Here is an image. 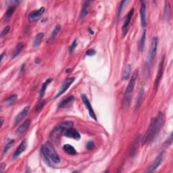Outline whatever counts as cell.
<instances>
[{"instance_id":"ba28073f","label":"cell","mask_w":173,"mask_h":173,"mask_svg":"<svg viewBox=\"0 0 173 173\" xmlns=\"http://www.w3.org/2000/svg\"><path fill=\"white\" fill-rule=\"evenodd\" d=\"M75 80V79L74 78V77H71V78H68L66 79V80L64 81V83L61 86V88H60V89L59 90V92L57 93V95H56V96L55 98H58L60 95H62L63 93H64L65 92H66L68 90V89L71 85H72V83H73V82Z\"/></svg>"},{"instance_id":"d6a6232c","label":"cell","mask_w":173,"mask_h":173,"mask_svg":"<svg viewBox=\"0 0 173 173\" xmlns=\"http://www.w3.org/2000/svg\"><path fill=\"white\" fill-rule=\"evenodd\" d=\"M10 31V26H7V27H6L3 29V31H1V37H3L4 36H6V35L8 33L9 31Z\"/></svg>"},{"instance_id":"52a82bcc","label":"cell","mask_w":173,"mask_h":173,"mask_svg":"<svg viewBox=\"0 0 173 173\" xmlns=\"http://www.w3.org/2000/svg\"><path fill=\"white\" fill-rule=\"evenodd\" d=\"M164 56H163V58H162L160 64H159L158 72H157V74H156L155 81H154V89H155V91L157 90L158 85H159V83H160L161 78H162V76L163 70H164Z\"/></svg>"},{"instance_id":"83f0119b","label":"cell","mask_w":173,"mask_h":173,"mask_svg":"<svg viewBox=\"0 0 173 173\" xmlns=\"http://www.w3.org/2000/svg\"><path fill=\"white\" fill-rule=\"evenodd\" d=\"M60 30H61V26H60V25H56L54 28V29H53V31H52V32H51V37H50V40H51V39H53L56 36H57V35L60 32Z\"/></svg>"},{"instance_id":"5b68a950","label":"cell","mask_w":173,"mask_h":173,"mask_svg":"<svg viewBox=\"0 0 173 173\" xmlns=\"http://www.w3.org/2000/svg\"><path fill=\"white\" fill-rule=\"evenodd\" d=\"M165 151H161V152L158 154L157 157L154 160V162L150 167L148 168V169L146 170L147 172H154L159 167L161 164H162L164 158L165 157Z\"/></svg>"},{"instance_id":"7c38bea8","label":"cell","mask_w":173,"mask_h":173,"mask_svg":"<svg viewBox=\"0 0 173 173\" xmlns=\"http://www.w3.org/2000/svg\"><path fill=\"white\" fill-rule=\"evenodd\" d=\"M146 3L143 1H141V8H140V18H141V23L142 27L145 28L147 26V18H146Z\"/></svg>"},{"instance_id":"3957f363","label":"cell","mask_w":173,"mask_h":173,"mask_svg":"<svg viewBox=\"0 0 173 173\" xmlns=\"http://www.w3.org/2000/svg\"><path fill=\"white\" fill-rule=\"evenodd\" d=\"M138 76H139V72L137 71H135L134 73L133 74L131 78L130 79V81L128 82L127 89L125 90V95H124V107L125 108H128L130 104V102H131V97L133 92L134 90V87L136 84V82L137 80Z\"/></svg>"},{"instance_id":"7a4b0ae2","label":"cell","mask_w":173,"mask_h":173,"mask_svg":"<svg viewBox=\"0 0 173 173\" xmlns=\"http://www.w3.org/2000/svg\"><path fill=\"white\" fill-rule=\"evenodd\" d=\"M41 154L43 155L44 160L48 165L51 166V163L59 164L60 162V158L58 154L56 152L55 149L53 148L52 146L49 143H46L41 147Z\"/></svg>"},{"instance_id":"f35d334b","label":"cell","mask_w":173,"mask_h":173,"mask_svg":"<svg viewBox=\"0 0 173 173\" xmlns=\"http://www.w3.org/2000/svg\"><path fill=\"white\" fill-rule=\"evenodd\" d=\"M1 125L2 126V125H3V124H4V119H3V118H1Z\"/></svg>"},{"instance_id":"74e56055","label":"cell","mask_w":173,"mask_h":173,"mask_svg":"<svg viewBox=\"0 0 173 173\" xmlns=\"http://www.w3.org/2000/svg\"><path fill=\"white\" fill-rule=\"evenodd\" d=\"M4 53H2L1 54V61L2 62L3 61V59H4Z\"/></svg>"},{"instance_id":"836d02e7","label":"cell","mask_w":173,"mask_h":173,"mask_svg":"<svg viewBox=\"0 0 173 173\" xmlns=\"http://www.w3.org/2000/svg\"><path fill=\"white\" fill-rule=\"evenodd\" d=\"M127 1H123L121 2V4H120V8H119L118 17H120V15H121V13H122L123 10V8H124V6L125 5V4L127 3Z\"/></svg>"},{"instance_id":"8fae6325","label":"cell","mask_w":173,"mask_h":173,"mask_svg":"<svg viewBox=\"0 0 173 173\" xmlns=\"http://www.w3.org/2000/svg\"><path fill=\"white\" fill-rule=\"evenodd\" d=\"M81 98H82V100H83V102L84 103V104H85V106L86 107V109L88 110L89 114L90 116L93 119H94L95 121H96L97 120L96 114H95L94 110H93V107L92 106V104H91V103L89 102V99L87 98V97H86V95H82Z\"/></svg>"},{"instance_id":"e575fe53","label":"cell","mask_w":173,"mask_h":173,"mask_svg":"<svg viewBox=\"0 0 173 173\" xmlns=\"http://www.w3.org/2000/svg\"><path fill=\"white\" fill-rule=\"evenodd\" d=\"M94 146H95L94 142L92 141H89L87 143L86 148L87 149H93V148H94Z\"/></svg>"},{"instance_id":"f1b7e54d","label":"cell","mask_w":173,"mask_h":173,"mask_svg":"<svg viewBox=\"0 0 173 173\" xmlns=\"http://www.w3.org/2000/svg\"><path fill=\"white\" fill-rule=\"evenodd\" d=\"M164 18L167 20H169L170 17V8L169 4H166L165 8H164Z\"/></svg>"},{"instance_id":"8992f818","label":"cell","mask_w":173,"mask_h":173,"mask_svg":"<svg viewBox=\"0 0 173 173\" xmlns=\"http://www.w3.org/2000/svg\"><path fill=\"white\" fill-rule=\"evenodd\" d=\"M73 127V123L71 121H65L60 123L58 126L53 128V133H60V134H63L68 128Z\"/></svg>"},{"instance_id":"cb8c5ba5","label":"cell","mask_w":173,"mask_h":173,"mask_svg":"<svg viewBox=\"0 0 173 173\" xmlns=\"http://www.w3.org/2000/svg\"><path fill=\"white\" fill-rule=\"evenodd\" d=\"M51 81H52V79H48L43 83V85H42V86H41V92H40V97H43L44 96L45 91L47 89V87H48V85L51 83Z\"/></svg>"},{"instance_id":"9c48e42d","label":"cell","mask_w":173,"mask_h":173,"mask_svg":"<svg viewBox=\"0 0 173 173\" xmlns=\"http://www.w3.org/2000/svg\"><path fill=\"white\" fill-rule=\"evenodd\" d=\"M45 12V8L42 7L39 8V10H36L31 12L29 15V20L30 22H36L39 20L41 17V16Z\"/></svg>"},{"instance_id":"1f68e13d","label":"cell","mask_w":173,"mask_h":173,"mask_svg":"<svg viewBox=\"0 0 173 173\" xmlns=\"http://www.w3.org/2000/svg\"><path fill=\"white\" fill-rule=\"evenodd\" d=\"M44 105H45V100L41 99V101L38 103V104H37V106L36 107V111L37 112L40 111L42 109V107H43Z\"/></svg>"},{"instance_id":"f546056e","label":"cell","mask_w":173,"mask_h":173,"mask_svg":"<svg viewBox=\"0 0 173 173\" xmlns=\"http://www.w3.org/2000/svg\"><path fill=\"white\" fill-rule=\"evenodd\" d=\"M17 95H12L11 96L9 97L8 99H6V102L8 103V104L10 105L12 104L14 102L16 99H17Z\"/></svg>"},{"instance_id":"6da1fadb","label":"cell","mask_w":173,"mask_h":173,"mask_svg":"<svg viewBox=\"0 0 173 173\" xmlns=\"http://www.w3.org/2000/svg\"><path fill=\"white\" fill-rule=\"evenodd\" d=\"M164 121L165 116L162 112H159L157 116L151 119L148 130L143 137V144H148L156 139L163 127Z\"/></svg>"},{"instance_id":"d6986e66","label":"cell","mask_w":173,"mask_h":173,"mask_svg":"<svg viewBox=\"0 0 173 173\" xmlns=\"http://www.w3.org/2000/svg\"><path fill=\"white\" fill-rule=\"evenodd\" d=\"M144 93H145L144 88L141 87V89H140L139 93H138V95H137V102H136V105H135V107H136V109H138L140 106H141L143 99Z\"/></svg>"},{"instance_id":"484cf974","label":"cell","mask_w":173,"mask_h":173,"mask_svg":"<svg viewBox=\"0 0 173 173\" xmlns=\"http://www.w3.org/2000/svg\"><path fill=\"white\" fill-rule=\"evenodd\" d=\"M15 11V6H10L5 14V19L8 20L12 17Z\"/></svg>"},{"instance_id":"9a60e30c","label":"cell","mask_w":173,"mask_h":173,"mask_svg":"<svg viewBox=\"0 0 173 173\" xmlns=\"http://www.w3.org/2000/svg\"><path fill=\"white\" fill-rule=\"evenodd\" d=\"M74 100V96H72V95L68 96L60 103V104L58 105V107H59V108H66V107H68L70 105H71L72 103H73Z\"/></svg>"},{"instance_id":"4fadbf2b","label":"cell","mask_w":173,"mask_h":173,"mask_svg":"<svg viewBox=\"0 0 173 173\" xmlns=\"http://www.w3.org/2000/svg\"><path fill=\"white\" fill-rule=\"evenodd\" d=\"M63 135L65 137L72 138V139L76 140H79L81 139V135L79 134V133L76 129L73 128V127L68 128L66 131L63 133Z\"/></svg>"},{"instance_id":"2e32d148","label":"cell","mask_w":173,"mask_h":173,"mask_svg":"<svg viewBox=\"0 0 173 173\" xmlns=\"http://www.w3.org/2000/svg\"><path fill=\"white\" fill-rule=\"evenodd\" d=\"M29 110H30L29 106H27V107H25L22 111L20 112L19 114H18V115L16 116V117L15 118V123H20L21 120H23V119H24L26 116H27V114H29Z\"/></svg>"},{"instance_id":"5bb4252c","label":"cell","mask_w":173,"mask_h":173,"mask_svg":"<svg viewBox=\"0 0 173 173\" xmlns=\"http://www.w3.org/2000/svg\"><path fill=\"white\" fill-rule=\"evenodd\" d=\"M27 148V143L26 140H23V141L20 143V144L19 145V146L18 147V148L16 149V151H14V153L13 154V158H16L19 156L21 154L23 153L25 151V150Z\"/></svg>"},{"instance_id":"30bf717a","label":"cell","mask_w":173,"mask_h":173,"mask_svg":"<svg viewBox=\"0 0 173 173\" xmlns=\"http://www.w3.org/2000/svg\"><path fill=\"white\" fill-rule=\"evenodd\" d=\"M133 14H134V9H132V10L128 13L127 17H126V19L125 20V22H124L122 30H123V36H125L127 33L128 29H129L130 23V22H131V20L133 18Z\"/></svg>"},{"instance_id":"d4e9b609","label":"cell","mask_w":173,"mask_h":173,"mask_svg":"<svg viewBox=\"0 0 173 173\" xmlns=\"http://www.w3.org/2000/svg\"><path fill=\"white\" fill-rule=\"evenodd\" d=\"M146 39V31H144L143 32L142 36L141 37V39H140V41L139 43V50L140 52H142L144 50Z\"/></svg>"},{"instance_id":"4dcf8cb0","label":"cell","mask_w":173,"mask_h":173,"mask_svg":"<svg viewBox=\"0 0 173 173\" xmlns=\"http://www.w3.org/2000/svg\"><path fill=\"white\" fill-rule=\"evenodd\" d=\"M77 47V39H75L73 42H72V43L71 44V47H70L69 48V52L71 53H72L74 52V50H75L76 48Z\"/></svg>"},{"instance_id":"8d00e7d4","label":"cell","mask_w":173,"mask_h":173,"mask_svg":"<svg viewBox=\"0 0 173 173\" xmlns=\"http://www.w3.org/2000/svg\"><path fill=\"white\" fill-rule=\"evenodd\" d=\"M1 167V168H0V172H2L4 171V168H6V164L2 163L1 164V167Z\"/></svg>"},{"instance_id":"603a6c76","label":"cell","mask_w":173,"mask_h":173,"mask_svg":"<svg viewBox=\"0 0 173 173\" xmlns=\"http://www.w3.org/2000/svg\"><path fill=\"white\" fill-rule=\"evenodd\" d=\"M44 37V33L43 32H39L35 37L34 41H33V46L34 47H38L40 45L42 40H43V38Z\"/></svg>"},{"instance_id":"7402d4cb","label":"cell","mask_w":173,"mask_h":173,"mask_svg":"<svg viewBox=\"0 0 173 173\" xmlns=\"http://www.w3.org/2000/svg\"><path fill=\"white\" fill-rule=\"evenodd\" d=\"M24 46H25L24 44H23L22 43H19L16 46V48H14V50L13 53H12L13 58H16V56H18L20 54L21 51H22L23 48H24Z\"/></svg>"},{"instance_id":"d590c367","label":"cell","mask_w":173,"mask_h":173,"mask_svg":"<svg viewBox=\"0 0 173 173\" xmlns=\"http://www.w3.org/2000/svg\"><path fill=\"white\" fill-rule=\"evenodd\" d=\"M95 53H96L95 50H93V49H90V50H89L87 51H86V55L88 56H94L95 54Z\"/></svg>"},{"instance_id":"e0dca14e","label":"cell","mask_w":173,"mask_h":173,"mask_svg":"<svg viewBox=\"0 0 173 173\" xmlns=\"http://www.w3.org/2000/svg\"><path fill=\"white\" fill-rule=\"evenodd\" d=\"M91 4H92V1H85V3L83 4V8H82L81 12V19H83L84 18H85L86 15L88 14L89 11V8L91 6Z\"/></svg>"},{"instance_id":"ac0fdd59","label":"cell","mask_w":173,"mask_h":173,"mask_svg":"<svg viewBox=\"0 0 173 173\" xmlns=\"http://www.w3.org/2000/svg\"><path fill=\"white\" fill-rule=\"evenodd\" d=\"M30 125H31V120H27L21 125L17 129V133L18 135H22L24 133L26 130H27V128L29 127Z\"/></svg>"},{"instance_id":"4316f807","label":"cell","mask_w":173,"mask_h":173,"mask_svg":"<svg viewBox=\"0 0 173 173\" xmlns=\"http://www.w3.org/2000/svg\"><path fill=\"white\" fill-rule=\"evenodd\" d=\"M14 143V140L8 139L6 142L5 146H4V150H3V154H6L7 152H8L9 149L11 148V147L13 146Z\"/></svg>"},{"instance_id":"44dd1931","label":"cell","mask_w":173,"mask_h":173,"mask_svg":"<svg viewBox=\"0 0 173 173\" xmlns=\"http://www.w3.org/2000/svg\"><path fill=\"white\" fill-rule=\"evenodd\" d=\"M130 71H131V66H130V64L126 65L125 71H124L123 76H122V79L123 81L128 80L130 74Z\"/></svg>"},{"instance_id":"ffe728a7","label":"cell","mask_w":173,"mask_h":173,"mask_svg":"<svg viewBox=\"0 0 173 173\" xmlns=\"http://www.w3.org/2000/svg\"><path fill=\"white\" fill-rule=\"evenodd\" d=\"M63 149H64V151L65 152L67 153L68 154H69V155H76L77 154L76 152V150L73 146H72L70 144H66L64 145V146H63Z\"/></svg>"},{"instance_id":"277c9868","label":"cell","mask_w":173,"mask_h":173,"mask_svg":"<svg viewBox=\"0 0 173 173\" xmlns=\"http://www.w3.org/2000/svg\"><path fill=\"white\" fill-rule=\"evenodd\" d=\"M158 44V38L156 37H153L152 40L151 41L150 48L149 50L148 53V60L149 64H151L154 62V59H155L156 55V51H157Z\"/></svg>"}]
</instances>
